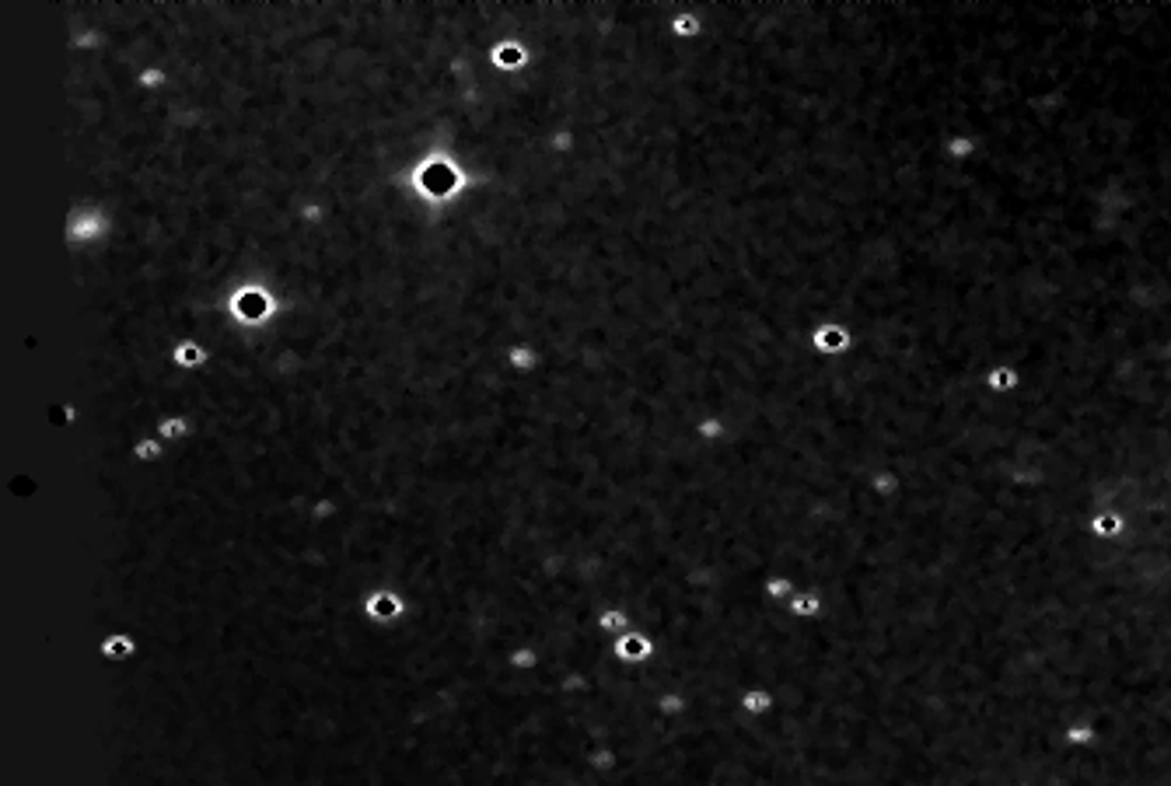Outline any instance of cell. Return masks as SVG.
<instances>
[{
	"instance_id": "1",
	"label": "cell",
	"mask_w": 1171,
	"mask_h": 786,
	"mask_svg": "<svg viewBox=\"0 0 1171 786\" xmlns=\"http://www.w3.org/2000/svg\"><path fill=\"white\" fill-rule=\"evenodd\" d=\"M179 360H186V364L192 360V364H196V360H203V353H200L196 346H182V349H179Z\"/></svg>"
}]
</instances>
